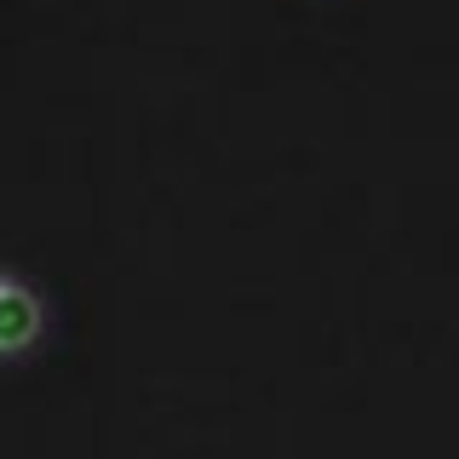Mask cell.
<instances>
[{"label":"cell","instance_id":"obj_1","mask_svg":"<svg viewBox=\"0 0 459 459\" xmlns=\"http://www.w3.org/2000/svg\"><path fill=\"white\" fill-rule=\"evenodd\" d=\"M40 327H47V310H40V299L29 293L23 281L0 276V356L29 351V344L40 339Z\"/></svg>","mask_w":459,"mask_h":459}]
</instances>
